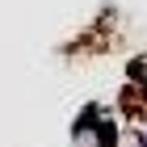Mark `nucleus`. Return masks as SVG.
<instances>
[{"mask_svg": "<svg viewBox=\"0 0 147 147\" xmlns=\"http://www.w3.org/2000/svg\"><path fill=\"white\" fill-rule=\"evenodd\" d=\"M139 80H147V55H139L135 67H130V84H139Z\"/></svg>", "mask_w": 147, "mask_h": 147, "instance_id": "1", "label": "nucleus"}]
</instances>
